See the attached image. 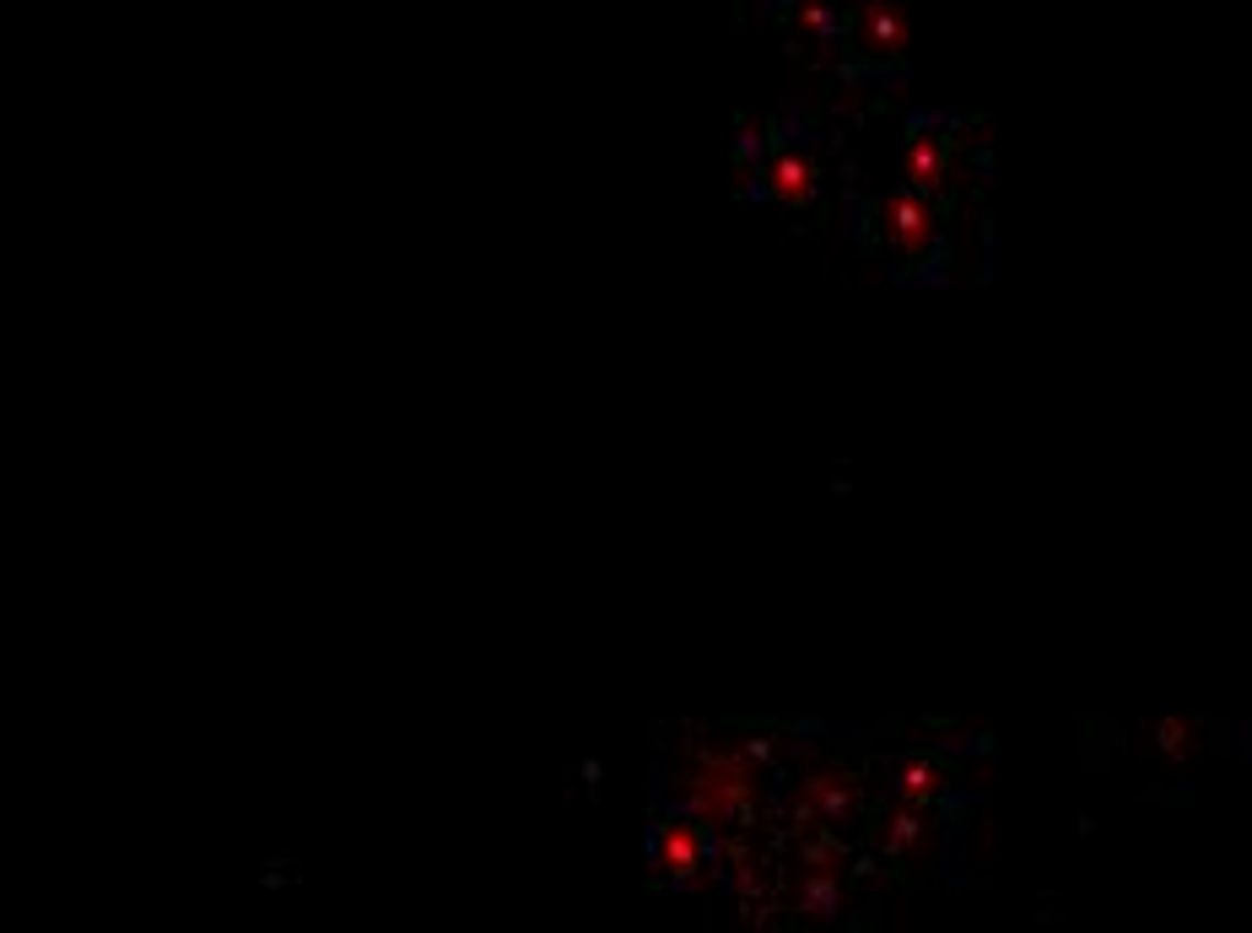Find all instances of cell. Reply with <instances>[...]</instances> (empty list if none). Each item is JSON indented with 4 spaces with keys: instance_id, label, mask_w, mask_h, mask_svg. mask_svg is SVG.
I'll return each instance as SVG.
<instances>
[{
    "instance_id": "obj_2",
    "label": "cell",
    "mask_w": 1252,
    "mask_h": 933,
    "mask_svg": "<svg viewBox=\"0 0 1252 933\" xmlns=\"http://www.w3.org/2000/svg\"><path fill=\"white\" fill-rule=\"evenodd\" d=\"M664 869L691 879V869H696V836H691V825H664Z\"/></svg>"
},
{
    "instance_id": "obj_6",
    "label": "cell",
    "mask_w": 1252,
    "mask_h": 933,
    "mask_svg": "<svg viewBox=\"0 0 1252 933\" xmlns=\"http://www.w3.org/2000/svg\"><path fill=\"white\" fill-rule=\"evenodd\" d=\"M929 788H935V777H929L924 766H907V772H902V783H896V794H902V799H929Z\"/></svg>"
},
{
    "instance_id": "obj_1",
    "label": "cell",
    "mask_w": 1252,
    "mask_h": 933,
    "mask_svg": "<svg viewBox=\"0 0 1252 933\" xmlns=\"http://www.w3.org/2000/svg\"><path fill=\"white\" fill-rule=\"evenodd\" d=\"M929 233H935V216H929V205L918 200V194H896L891 200V238L902 244L907 254H918L924 244H929Z\"/></svg>"
},
{
    "instance_id": "obj_4",
    "label": "cell",
    "mask_w": 1252,
    "mask_h": 933,
    "mask_svg": "<svg viewBox=\"0 0 1252 933\" xmlns=\"http://www.w3.org/2000/svg\"><path fill=\"white\" fill-rule=\"evenodd\" d=\"M907 173H913V184H918V189H935L939 184V157H935V146H929L924 135H913V146H907Z\"/></svg>"
},
{
    "instance_id": "obj_3",
    "label": "cell",
    "mask_w": 1252,
    "mask_h": 933,
    "mask_svg": "<svg viewBox=\"0 0 1252 933\" xmlns=\"http://www.w3.org/2000/svg\"><path fill=\"white\" fill-rule=\"evenodd\" d=\"M772 179H778V194H783V200H811V168H805L800 157H778Z\"/></svg>"
},
{
    "instance_id": "obj_5",
    "label": "cell",
    "mask_w": 1252,
    "mask_h": 933,
    "mask_svg": "<svg viewBox=\"0 0 1252 933\" xmlns=\"http://www.w3.org/2000/svg\"><path fill=\"white\" fill-rule=\"evenodd\" d=\"M1155 734H1161V750H1166V755H1188L1193 750V723H1183V718H1177V723H1161Z\"/></svg>"
}]
</instances>
